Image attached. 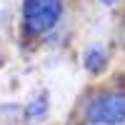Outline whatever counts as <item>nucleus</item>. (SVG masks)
Segmentation results:
<instances>
[{
  "label": "nucleus",
  "instance_id": "1",
  "mask_svg": "<svg viewBox=\"0 0 125 125\" xmlns=\"http://www.w3.org/2000/svg\"><path fill=\"white\" fill-rule=\"evenodd\" d=\"M83 115L90 125H125V90H108L90 98Z\"/></svg>",
  "mask_w": 125,
  "mask_h": 125
},
{
  "label": "nucleus",
  "instance_id": "2",
  "mask_svg": "<svg viewBox=\"0 0 125 125\" xmlns=\"http://www.w3.org/2000/svg\"><path fill=\"white\" fill-rule=\"evenodd\" d=\"M62 18V0H23V28L28 35L50 33Z\"/></svg>",
  "mask_w": 125,
  "mask_h": 125
},
{
  "label": "nucleus",
  "instance_id": "3",
  "mask_svg": "<svg viewBox=\"0 0 125 125\" xmlns=\"http://www.w3.org/2000/svg\"><path fill=\"white\" fill-rule=\"evenodd\" d=\"M48 113H50V95L43 90V93H40V95L25 108V118L33 120V123H40V120L48 118Z\"/></svg>",
  "mask_w": 125,
  "mask_h": 125
},
{
  "label": "nucleus",
  "instance_id": "4",
  "mask_svg": "<svg viewBox=\"0 0 125 125\" xmlns=\"http://www.w3.org/2000/svg\"><path fill=\"white\" fill-rule=\"evenodd\" d=\"M83 65H85L88 73L98 75V73H103L105 65H108V53L103 48H90L88 53H85V58H83Z\"/></svg>",
  "mask_w": 125,
  "mask_h": 125
},
{
  "label": "nucleus",
  "instance_id": "5",
  "mask_svg": "<svg viewBox=\"0 0 125 125\" xmlns=\"http://www.w3.org/2000/svg\"><path fill=\"white\" fill-rule=\"evenodd\" d=\"M103 3H105V5H113V0H103Z\"/></svg>",
  "mask_w": 125,
  "mask_h": 125
}]
</instances>
